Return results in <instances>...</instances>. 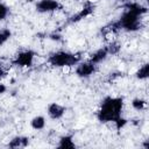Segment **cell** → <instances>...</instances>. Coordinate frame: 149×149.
Segmentation results:
<instances>
[{
	"label": "cell",
	"mask_w": 149,
	"mask_h": 149,
	"mask_svg": "<svg viewBox=\"0 0 149 149\" xmlns=\"http://www.w3.org/2000/svg\"><path fill=\"white\" fill-rule=\"evenodd\" d=\"M123 98L122 97H105L97 112V119L101 123H114L122 115Z\"/></svg>",
	"instance_id": "cell-1"
},
{
	"label": "cell",
	"mask_w": 149,
	"mask_h": 149,
	"mask_svg": "<svg viewBox=\"0 0 149 149\" xmlns=\"http://www.w3.org/2000/svg\"><path fill=\"white\" fill-rule=\"evenodd\" d=\"M98 68H97V64H93L92 62H90L88 59L87 61H80L76 68H74V73L77 77L79 78H88L91 77L92 74H94L97 72Z\"/></svg>",
	"instance_id": "cell-6"
},
{
	"label": "cell",
	"mask_w": 149,
	"mask_h": 149,
	"mask_svg": "<svg viewBox=\"0 0 149 149\" xmlns=\"http://www.w3.org/2000/svg\"><path fill=\"white\" fill-rule=\"evenodd\" d=\"M94 9H95V5H94L92 1L87 0V1L83 5V7H81L77 13H74L73 15H71V16L69 17V20H68L66 23H68V24L77 23V22H79V21H81V20L88 17V16L94 12Z\"/></svg>",
	"instance_id": "cell-5"
},
{
	"label": "cell",
	"mask_w": 149,
	"mask_h": 149,
	"mask_svg": "<svg viewBox=\"0 0 149 149\" xmlns=\"http://www.w3.org/2000/svg\"><path fill=\"white\" fill-rule=\"evenodd\" d=\"M80 61H81L80 54L69 52V51H64V50L52 52L51 55H49V57L47 59L49 65H51L52 68H58V69L76 66Z\"/></svg>",
	"instance_id": "cell-2"
},
{
	"label": "cell",
	"mask_w": 149,
	"mask_h": 149,
	"mask_svg": "<svg viewBox=\"0 0 149 149\" xmlns=\"http://www.w3.org/2000/svg\"><path fill=\"white\" fill-rule=\"evenodd\" d=\"M132 107L135 109V111H143L146 107H147V101L142 98H134L132 100Z\"/></svg>",
	"instance_id": "cell-16"
},
{
	"label": "cell",
	"mask_w": 149,
	"mask_h": 149,
	"mask_svg": "<svg viewBox=\"0 0 149 149\" xmlns=\"http://www.w3.org/2000/svg\"><path fill=\"white\" fill-rule=\"evenodd\" d=\"M6 74H7V70L0 64V79H2L3 77H6Z\"/></svg>",
	"instance_id": "cell-20"
},
{
	"label": "cell",
	"mask_w": 149,
	"mask_h": 149,
	"mask_svg": "<svg viewBox=\"0 0 149 149\" xmlns=\"http://www.w3.org/2000/svg\"><path fill=\"white\" fill-rule=\"evenodd\" d=\"M30 127L35 130H42L45 127V118L43 115H36L30 120Z\"/></svg>",
	"instance_id": "cell-13"
},
{
	"label": "cell",
	"mask_w": 149,
	"mask_h": 149,
	"mask_svg": "<svg viewBox=\"0 0 149 149\" xmlns=\"http://www.w3.org/2000/svg\"><path fill=\"white\" fill-rule=\"evenodd\" d=\"M108 57V52L106 50V47H102V48H99L97 49L95 51H93L90 57H88V61L92 62L93 64H100L102 63L104 61H106V58Z\"/></svg>",
	"instance_id": "cell-9"
},
{
	"label": "cell",
	"mask_w": 149,
	"mask_h": 149,
	"mask_svg": "<svg viewBox=\"0 0 149 149\" xmlns=\"http://www.w3.org/2000/svg\"><path fill=\"white\" fill-rule=\"evenodd\" d=\"M57 148L59 149H74L76 143L72 135H63L59 137V142L57 144Z\"/></svg>",
	"instance_id": "cell-12"
},
{
	"label": "cell",
	"mask_w": 149,
	"mask_h": 149,
	"mask_svg": "<svg viewBox=\"0 0 149 149\" xmlns=\"http://www.w3.org/2000/svg\"><path fill=\"white\" fill-rule=\"evenodd\" d=\"M127 122H128V121H127L125 118H122V116H121V118H119V119L114 122V125H115V128H116L118 130H121V129L127 125Z\"/></svg>",
	"instance_id": "cell-19"
},
{
	"label": "cell",
	"mask_w": 149,
	"mask_h": 149,
	"mask_svg": "<svg viewBox=\"0 0 149 149\" xmlns=\"http://www.w3.org/2000/svg\"><path fill=\"white\" fill-rule=\"evenodd\" d=\"M10 37H12V31L8 28L0 29V47L3 45Z\"/></svg>",
	"instance_id": "cell-17"
},
{
	"label": "cell",
	"mask_w": 149,
	"mask_h": 149,
	"mask_svg": "<svg viewBox=\"0 0 149 149\" xmlns=\"http://www.w3.org/2000/svg\"><path fill=\"white\" fill-rule=\"evenodd\" d=\"M123 8L125 9H129V10H132V12H134V13L141 15V16L146 15L147 12H148V8L146 6H143L142 3L135 2V1H129V0L126 1V3L123 5Z\"/></svg>",
	"instance_id": "cell-10"
},
{
	"label": "cell",
	"mask_w": 149,
	"mask_h": 149,
	"mask_svg": "<svg viewBox=\"0 0 149 149\" xmlns=\"http://www.w3.org/2000/svg\"><path fill=\"white\" fill-rule=\"evenodd\" d=\"M9 148H13V149H17V148H26L29 146V137L27 136H14L7 144Z\"/></svg>",
	"instance_id": "cell-11"
},
{
	"label": "cell",
	"mask_w": 149,
	"mask_h": 149,
	"mask_svg": "<svg viewBox=\"0 0 149 149\" xmlns=\"http://www.w3.org/2000/svg\"><path fill=\"white\" fill-rule=\"evenodd\" d=\"M9 14V7L2 2H0V21H3Z\"/></svg>",
	"instance_id": "cell-18"
},
{
	"label": "cell",
	"mask_w": 149,
	"mask_h": 149,
	"mask_svg": "<svg viewBox=\"0 0 149 149\" xmlns=\"http://www.w3.org/2000/svg\"><path fill=\"white\" fill-rule=\"evenodd\" d=\"M148 76H149V64L144 63L137 69V71L135 72V77L140 80H146Z\"/></svg>",
	"instance_id": "cell-15"
},
{
	"label": "cell",
	"mask_w": 149,
	"mask_h": 149,
	"mask_svg": "<svg viewBox=\"0 0 149 149\" xmlns=\"http://www.w3.org/2000/svg\"><path fill=\"white\" fill-rule=\"evenodd\" d=\"M120 31H127V33H134L141 29L142 27V16L129 10L125 9L122 15L116 20Z\"/></svg>",
	"instance_id": "cell-3"
},
{
	"label": "cell",
	"mask_w": 149,
	"mask_h": 149,
	"mask_svg": "<svg viewBox=\"0 0 149 149\" xmlns=\"http://www.w3.org/2000/svg\"><path fill=\"white\" fill-rule=\"evenodd\" d=\"M119 1H128V0H119Z\"/></svg>",
	"instance_id": "cell-23"
},
{
	"label": "cell",
	"mask_w": 149,
	"mask_h": 149,
	"mask_svg": "<svg viewBox=\"0 0 149 149\" xmlns=\"http://www.w3.org/2000/svg\"><path fill=\"white\" fill-rule=\"evenodd\" d=\"M6 91H7V86H6L5 84L0 83V94H3V93H6Z\"/></svg>",
	"instance_id": "cell-21"
},
{
	"label": "cell",
	"mask_w": 149,
	"mask_h": 149,
	"mask_svg": "<svg viewBox=\"0 0 149 149\" xmlns=\"http://www.w3.org/2000/svg\"><path fill=\"white\" fill-rule=\"evenodd\" d=\"M66 112V107L58 104V102H51L47 107V114L52 120H59L64 116Z\"/></svg>",
	"instance_id": "cell-8"
},
{
	"label": "cell",
	"mask_w": 149,
	"mask_h": 149,
	"mask_svg": "<svg viewBox=\"0 0 149 149\" xmlns=\"http://www.w3.org/2000/svg\"><path fill=\"white\" fill-rule=\"evenodd\" d=\"M62 3L58 0H40L36 3V10L38 13H54L62 8Z\"/></svg>",
	"instance_id": "cell-7"
},
{
	"label": "cell",
	"mask_w": 149,
	"mask_h": 149,
	"mask_svg": "<svg viewBox=\"0 0 149 149\" xmlns=\"http://www.w3.org/2000/svg\"><path fill=\"white\" fill-rule=\"evenodd\" d=\"M121 43L119 42V41H115V40H112V41H109L108 42V44L106 45V50H107V52H108V56L109 55H112V56H114V55H118L120 51H121Z\"/></svg>",
	"instance_id": "cell-14"
},
{
	"label": "cell",
	"mask_w": 149,
	"mask_h": 149,
	"mask_svg": "<svg viewBox=\"0 0 149 149\" xmlns=\"http://www.w3.org/2000/svg\"><path fill=\"white\" fill-rule=\"evenodd\" d=\"M35 56H36L35 51H33L30 49L22 50L14 57V59L12 61V65H15L19 68H30L34 63Z\"/></svg>",
	"instance_id": "cell-4"
},
{
	"label": "cell",
	"mask_w": 149,
	"mask_h": 149,
	"mask_svg": "<svg viewBox=\"0 0 149 149\" xmlns=\"http://www.w3.org/2000/svg\"><path fill=\"white\" fill-rule=\"evenodd\" d=\"M50 38H51V40H54V41H59V40H61V36H59V35L51 34V35H50Z\"/></svg>",
	"instance_id": "cell-22"
}]
</instances>
